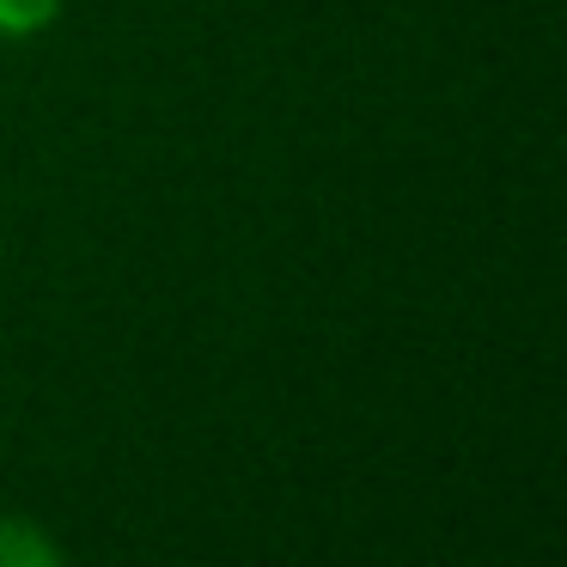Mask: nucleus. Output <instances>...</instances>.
Segmentation results:
<instances>
[{
	"label": "nucleus",
	"mask_w": 567,
	"mask_h": 567,
	"mask_svg": "<svg viewBox=\"0 0 567 567\" xmlns=\"http://www.w3.org/2000/svg\"><path fill=\"white\" fill-rule=\"evenodd\" d=\"M0 567H68L62 543L31 518H0Z\"/></svg>",
	"instance_id": "f257e3e1"
},
{
	"label": "nucleus",
	"mask_w": 567,
	"mask_h": 567,
	"mask_svg": "<svg viewBox=\"0 0 567 567\" xmlns=\"http://www.w3.org/2000/svg\"><path fill=\"white\" fill-rule=\"evenodd\" d=\"M55 13H62V0H0V43L38 38L55 25Z\"/></svg>",
	"instance_id": "f03ea898"
}]
</instances>
